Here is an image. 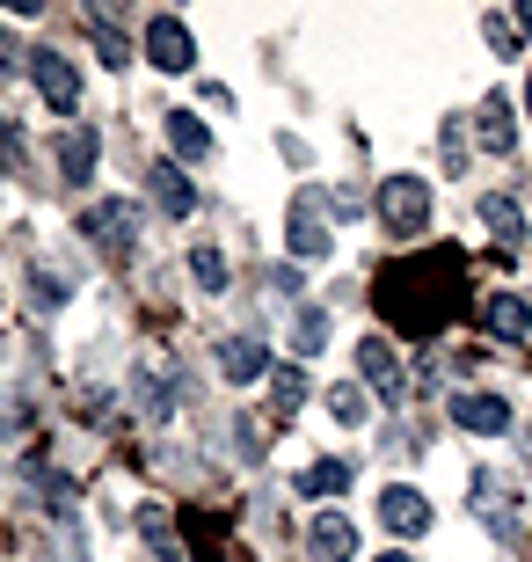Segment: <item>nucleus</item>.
Segmentation results:
<instances>
[{
    "mask_svg": "<svg viewBox=\"0 0 532 562\" xmlns=\"http://www.w3.org/2000/svg\"><path fill=\"white\" fill-rule=\"evenodd\" d=\"M372 205H380V220H387L394 241H416V234H430V183H423V176H387Z\"/></svg>",
    "mask_w": 532,
    "mask_h": 562,
    "instance_id": "nucleus-1",
    "label": "nucleus"
},
{
    "mask_svg": "<svg viewBox=\"0 0 532 562\" xmlns=\"http://www.w3.org/2000/svg\"><path fill=\"white\" fill-rule=\"evenodd\" d=\"M81 234L103 256H132V241H139V205H132V198H103V205H88Z\"/></svg>",
    "mask_w": 532,
    "mask_h": 562,
    "instance_id": "nucleus-2",
    "label": "nucleus"
},
{
    "mask_svg": "<svg viewBox=\"0 0 532 562\" xmlns=\"http://www.w3.org/2000/svg\"><path fill=\"white\" fill-rule=\"evenodd\" d=\"M285 249L299 256V263H321V256H336V234L321 227V190H299V198H292V220H285Z\"/></svg>",
    "mask_w": 532,
    "mask_h": 562,
    "instance_id": "nucleus-3",
    "label": "nucleus"
},
{
    "mask_svg": "<svg viewBox=\"0 0 532 562\" xmlns=\"http://www.w3.org/2000/svg\"><path fill=\"white\" fill-rule=\"evenodd\" d=\"M30 81H37V95H44L52 117H73V110H81V74H73V59H59V52H30Z\"/></svg>",
    "mask_w": 532,
    "mask_h": 562,
    "instance_id": "nucleus-4",
    "label": "nucleus"
},
{
    "mask_svg": "<svg viewBox=\"0 0 532 562\" xmlns=\"http://www.w3.org/2000/svg\"><path fill=\"white\" fill-rule=\"evenodd\" d=\"M380 526H387L394 541L430 533V497H423V490H409V482H387V490H380Z\"/></svg>",
    "mask_w": 532,
    "mask_h": 562,
    "instance_id": "nucleus-5",
    "label": "nucleus"
},
{
    "mask_svg": "<svg viewBox=\"0 0 532 562\" xmlns=\"http://www.w3.org/2000/svg\"><path fill=\"white\" fill-rule=\"evenodd\" d=\"M146 59L161 66V74H190L197 66V44H190V30L176 15H154L146 22Z\"/></svg>",
    "mask_w": 532,
    "mask_h": 562,
    "instance_id": "nucleus-6",
    "label": "nucleus"
},
{
    "mask_svg": "<svg viewBox=\"0 0 532 562\" xmlns=\"http://www.w3.org/2000/svg\"><path fill=\"white\" fill-rule=\"evenodd\" d=\"M358 366H365V380L380 387V402H387V409H401V395H409V373H401V358H394L387 336H365V344H358Z\"/></svg>",
    "mask_w": 532,
    "mask_h": 562,
    "instance_id": "nucleus-7",
    "label": "nucleus"
},
{
    "mask_svg": "<svg viewBox=\"0 0 532 562\" xmlns=\"http://www.w3.org/2000/svg\"><path fill=\"white\" fill-rule=\"evenodd\" d=\"M452 424L474 438H503L511 431V402L503 395H452Z\"/></svg>",
    "mask_w": 532,
    "mask_h": 562,
    "instance_id": "nucleus-8",
    "label": "nucleus"
},
{
    "mask_svg": "<svg viewBox=\"0 0 532 562\" xmlns=\"http://www.w3.org/2000/svg\"><path fill=\"white\" fill-rule=\"evenodd\" d=\"M95 154H103V139H95L88 125L59 132V183L66 190H88V183H95Z\"/></svg>",
    "mask_w": 532,
    "mask_h": 562,
    "instance_id": "nucleus-9",
    "label": "nucleus"
},
{
    "mask_svg": "<svg viewBox=\"0 0 532 562\" xmlns=\"http://www.w3.org/2000/svg\"><path fill=\"white\" fill-rule=\"evenodd\" d=\"M307 555H314V562H350V555H358V526H350L343 512H321V519H307Z\"/></svg>",
    "mask_w": 532,
    "mask_h": 562,
    "instance_id": "nucleus-10",
    "label": "nucleus"
},
{
    "mask_svg": "<svg viewBox=\"0 0 532 562\" xmlns=\"http://www.w3.org/2000/svg\"><path fill=\"white\" fill-rule=\"evenodd\" d=\"M219 373L234 380V387H248V380H270V351L256 344V336H234V344H219Z\"/></svg>",
    "mask_w": 532,
    "mask_h": 562,
    "instance_id": "nucleus-11",
    "label": "nucleus"
},
{
    "mask_svg": "<svg viewBox=\"0 0 532 562\" xmlns=\"http://www.w3.org/2000/svg\"><path fill=\"white\" fill-rule=\"evenodd\" d=\"M154 205H161L168 220H190V212H197V190H190V176H183L176 161L154 168Z\"/></svg>",
    "mask_w": 532,
    "mask_h": 562,
    "instance_id": "nucleus-12",
    "label": "nucleus"
},
{
    "mask_svg": "<svg viewBox=\"0 0 532 562\" xmlns=\"http://www.w3.org/2000/svg\"><path fill=\"white\" fill-rule=\"evenodd\" d=\"M161 125H168V146H176L183 161H205V154H212V132H205V117H197V110H168Z\"/></svg>",
    "mask_w": 532,
    "mask_h": 562,
    "instance_id": "nucleus-13",
    "label": "nucleus"
},
{
    "mask_svg": "<svg viewBox=\"0 0 532 562\" xmlns=\"http://www.w3.org/2000/svg\"><path fill=\"white\" fill-rule=\"evenodd\" d=\"M482 314H489V329L511 336V344H518V336H532V307L518 300V292H489V307H482Z\"/></svg>",
    "mask_w": 532,
    "mask_h": 562,
    "instance_id": "nucleus-14",
    "label": "nucleus"
},
{
    "mask_svg": "<svg viewBox=\"0 0 532 562\" xmlns=\"http://www.w3.org/2000/svg\"><path fill=\"white\" fill-rule=\"evenodd\" d=\"M511 146H518L511 103H503V95H489V103H482V154H511Z\"/></svg>",
    "mask_w": 532,
    "mask_h": 562,
    "instance_id": "nucleus-15",
    "label": "nucleus"
},
{
    "mask_svg": "<svg viewBox=\"0 0 532 562\" xmlns=\"http://www.w3.org/2000/svg\"><path fill=\"white\" fill-rule=\"evenodd\" d=\"M350 475H358L350 460H314V468H299V490H307V497H343Z\"/></svg>",
    "mask_w": 532,
    "mask_h": 562,
    "instance_id": "nucleus-16",
    "label": "nucleus"
},
{
    "mask_svg": "<svg viewBox=\"0 0 532 562\" xmlns=\"http://www.w3.org/2000/svg\"><path fill=\"white\" fill-rule=\"evenodd\" d=\"M474 512H482V519H511V512H518V490H503V475H496V468H482V475H474Z\"/></svg>",
    "mask_w": 532,
    "mask_h": 562,
    "instance_id": "nucleus-17",
    "label": "nucleus"
},
{
    "mask_svg": "<svg viewBox=\"0 0 532 562\" xmlns=\"http://www.w3.org/2000/svg\"><path fill=\"white\" fill-rule=\"evenodd\" d=\"M299 402H307V373H299V366H270V409L292 417Z\"/></svg>",
    "mask_w": 532,
    "mask_h": 562,
    "instance_id": "nucleus-18",
    "label": "nucleus"
},
{
    "mask_svg": "<svg viewBox=\"0 0 532 562\" xmlns=\"http://www.w3.org/2000/svg\"><path fill=\"white\" fill-rule=\"evenodd\" d=\"M321 344H328V307H299V314H292V351L314 358Z\"/></svg>",
    "mask_w": 532,
    "mask_h": 562,
    "instance_id": "nucleus-19",
    "label": "nucleus"
},
{
    "mask_svg": "<svg viewBox=\"0 0 532 562\" xmlns=\"http://www.w3.org/2000/svg\"><path fill=\"white\" fill-rule=\"evenodd\" d=\"M328 417H336V424H365L372 417V409H365V387H350V380H343V387H328Z\"/></svg>",
    "mask_w": 532,
    "mask_h": 562,
    "instance_id": "nucleus-20",
    "label": "nucleus"
},
{
    "mask_svg": "<svg viewBox=\"0 0 532 562\" xmlns=\"http://www.w3.org/2000/svg\"><path fill=\"white\" fill-rule=\"evenodd\" d=\"M482 220H489L503 241H518V234H525V212H518L511 198H482Z\"/></svg>",
    "mask_w": 532,
    "mask_h": 562,
    "instance_id": "nucleus-21",
    "label": "nucleus"
},
{
    "mask_svg": "<svg viewBox=\"0 0 532 562\" xmlns=\"http://www.w3.org/2000/svg\"><path fill=\"white\" fill-rule=\"evenodd\" d=\"M190 278L205 292H226V256L219 249H190Z\"/></svg>",
    "mask_w": 532,
    "mask_h": 562,
    "instance_id": "nucleus-22",
    "label": "nucleus"
},
{
    "mask_svg": "<svg viewBox=\"0 0 532 562\" xmlns=\"http://www.w3.org/2000/svg\"><path fill=\"white\" fill-rule=\"evenodd\" d=\"M88 30H95V44H103V66H124V59H132V44H124V30H117V22L88 15Z\"/></svg>",
    "mask_w": 532,
    "mask_h": 562,
    "instance_id": "nucleus-23",
    "label": "nucleus"
},
{
    "mask_svg": "<svg viewBox=\"0 0 532 562\" xmlns=\"http://www.w3.org/2000/svg\"><path fill=\"white\" fill-rule=\"evenodd\" d=\"M30 300H37V307H66V278L37 263V271H30Z\"/></svg>",
    "mask_w": 532,
    "mask_h": 562,
    "instance_id": "nucleus-24",
    "label": "nucleus"
},
{
    "mask_svg": "<svg viewBox=\"0 0 532 562\" xmlns=\"http://www.w3.org/2000/svg\"><path fill=\"white\" fill-rule=\"evenodd\" d=\"M146 548H154V555H168V562H176V555H183V541H176V533H168V519H161V512H146Z\"/></svg>",
    "mask_w": 532,
    "mask_h": 562,
    "instance_id": "nucleus-25",
    "label": "nucleus"
},
{
    "mask_svg": "<svg viewBox=\"0 0 532 562\" xmlns=\"http://www.w3.org/2000/svg\"><path fill=\"white\" fill-rule=\"evenodd\" d=\"M321 205L336 212V220H358V212H365V198H358V190H321Z\"/></svg>",
    "mask_w": 532,
    "mask_h": 562,
    "instance_id": "nucleus-26",
    "label": "nucleus"
},
{
    "mask_svg": "<svg viewBox=\"0 0 532 562\" xmlns=\"http://www.w3.org/2000/svg\"><path fill=\"white\" fill-rule=\"evenodd\" d=\"M482 37H489L496 52H518V30H511V15H489V22H482Z\"/></svg>",
    "mask_w": 532,
    "mask_h": 562,
    "instance_id": "nucleus-27",
    "label": "nucleus"
},
{
    "mask_svg": "<svg viewBox=\"0 0 532 562\" xmlns=\"http://www.w3.org/2000/svg\"><path fill=\"white\" fill-rule=\"evenodd\" d=\"M525 117H532V74H525Z\"/></svg>",
    "mask_w": 532,
    "mask_h": 562,
    "instance_id": "nucleus-28",
    "label": "nucleus"
},
{
    "mask_svg": "<svg viewBox=\"0 0 532 562\" xmlns=\"http://www.w3.org/2000/svg\"><path fill=\"white\" fill-rule=\"evenodd\" d=\"M372 562H409V555H372Z\"/></svg>",
    "mask_w": 532,
    "mask_h": 562,
    "instance_id": "nucleus-29",
    "label": "nucleus"
}]
</instances>
